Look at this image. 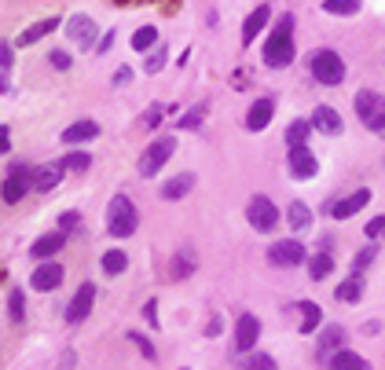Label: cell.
<instances>
[{
	"instance_id": "6da1fadb",
	"label": "cell",
	"mask_w": 385,
	"mask_h": 370,
	"mask_svg": "<svg viewBox=\"0 0 385 370\" xmlns=\"http://www.w3.org/2000/svg\"><path fill=\"white\" fill-rule=\"evenodd\" d=\"M294 51H297L294 48V15H283L279 23H275V29H272L268 45H264V66H272V70L290 66Z\"/></svg>"
},
{
	"instance_id": "7a4b0ae2",
	"label": "cell",
	"mask_w": 385,
	"mask_h": 370,
	"mask_svg": "<svg viewBox=\"0 0 385 370\" xmlns=\"http://www.w3.org/2000/svg\"><path fill=\"white\" fill-rule=\"evenodd\" d=\"M136 227H140V213H136L132 198L114 195L110 206H106V231L114 238H128V235H136Z\"/></svg>"
},
{
	"instance_id": "3957f363",
	"label": "cell",
	"mask_w": 385,
	"mask_h": 370,
	"mask_svg": "<svg viewBox=\"0 0 385 370\" xmlns=\"http://www.w3.org/2000/svg\"><path fill=\"white\" fill-rule=\"evenodd\" d=\"M308 73L319 81V84H327V88H334V84L345 81V62H341V56L334 48H319L308 56Z\"/></svg>"
},
{
	"instance_id": "277c9868",
	"label": "cell",
	"mask_w": 385,
	"mask_h": 370,
	"mask_svg": "<svg viewBox=\"0 0 385 370\" xmlns=\"http://www.w3.org/2000/svg\"><path fill=\"white\" fill-rule=\"evenodd\" d=\"M176 154V136H158V140H151V147L140 154V162H136V169H140L143 180L158 176L165 169V162Z\"/></svg>"
},
{
	"instance_id": "5b68a950",
	"label": "cell",
	"mask_w": 385,
	"mask_h": 370,
	"mask_svg": "<svg viewBox=\"0 0 385 370\" xmlns=\"http://www.w3.org/2000/svg\"><path fill=\"white\" fill-rule=\"evenodd\" d=\"M356 118L367 125L371 132H385V96L374 88L356 92Z\"/></svg>"
},
{
	"instance_id": "8992f818",
	"label": "cell",
	"mask_w": 385,
	"mask_h": 370,
	"mask_svg": "<svg viewBox=\"0 0 385 370\" xmlns=\"http://www.w3.org/2000/svg\"><path fill=\"white\" fill-rule=\"evenodd\" d=\"M279 206L272 202L268 195H253L250 206H246V220H250L253 231H261V235H272L275 227H279Z\"/></svg>"
},
{
	"instance_id": "52a82bcc",
	"label": "cell",
	"mask_w": 385,
	"mask_h": 370,
	"mask_svg": "<svg viewBox=\"0 0 385 370\" xmlns=\"http://www.w3.org/2000/svg\"><path fill=\"white\" fill-rule=\"evenodd\" d=\"M30 191H34V165H12V173L4 176V184H0L4 202L15 206V202H23Z\"/></svg>"
},
{
	"instance_id": "ba28073f",
	"label": "cell",
	"mask_w": 385,
	"mask_h": 370,
	"mask_svg": "<svg viewBox=\"0 0 385 370\" xmlns=\"http://www.w3.org/2000/svg\"><path fill=\"white\" fill-rule=\"evenodd\" d=\"M92 304H95V286H92V282H81L78 293H73L70 304H67V323H70V326L84 323V319L92 315Z\"/></svg>"
},
{
	"instance_id": "9c48e42d",
	"label": "cell",
	"mask_w": 385,
	"mask_h": 370,
	"mask_svg": "<svg viewBox=\"0 0 385 370\" xmlns=\"http://www.w3.org/2000/svg\"><path fill=\"white\" fill-rule=\"evenodd\" d=\"M305 257H308V249L297 238L275 242V246L268 249V260L275 264V268H297V264H305Z\"/></svg>"
},
{
	"instance_id": "30bf717a",
	"label": "cell",
	"mask_w": 385,
	"mask_h": 370,
	"mask_svg": "<svg viewBox=\"0 0 385 370\" xmlns=\"http://www.w3.org/2000/svg\"><path fill=\"white\" fill-rule=\"evenodd\" d=\"M257 337H261V319L253 312H242L235 323V352H253Z\"/></svg>"
},
{
	"instance_id": "8fae6325",
	"label": "cell",
	"mask_w": 385,
	"mask_h": 370,
	"mask_svg": "<svg viewBox=\"0 0 385 370\" xmlns=\"http://www.w3.org/2000/svg\"><path fill=\"white\" fill-rule=\"evenodd\" d=\"M30 286L40 290V293H51V290H59L62 286V264L56 260H40L34 275H30Z\"/></svg>"
},
{
	"instance_id": "7c38bea8",
	"label": "cell",
	"mask_w": 385,
	"mask_h": 370,
	"mask_svg": "<svg viewBox=\"0 0 385 370\" xmlns=\"http://www.w3.org/2000/svg\"><path fill=\"white\" fill-rule=\"evenodd\" d=\"M286 169H290L294 180H312L319 173V162L308 147H290V158H286Z\"/></svg>"
},
{
	"instance_id": "4fadbf2b",
	"label": "cell",
	"mask_w": 385,
	"mask_h": 370,
	"mask_svg": "<svg viewBox=\"0 0 385 370\" xmlns=\"http://www.w3.org/2000/svg\"><path fill=\"white\" fill-rule=\"evenodd\" d=\"M371 198H374V195H371V187H360V191H352L349 198H341V202H330V217H334V220H349V217H356L360 209L371 202Z\"/></svg>"
},
{
	"instance_id": "5bb4252c",
	"label": "cell",
	"mask_w": 385,
	"mask_h": 370,
	"mask_svg": "<svg viewBox=\"0 0 385 370\" xmlns=\"http://www.w3.org/2000/svg\"><path fill=\"white\" fill-rule=\"evenodd\" d=\"M308 121H312V132H323V136H341V129H345V121H341V114L334 107H316Z\"/></svg>"
},
{
	"instance_id": "9a60e30c",
	"label": "cell",
	"mask_w": 385,
	"mask_h": 370,
	"mask_svg": "<svg viewBox=\"0 0 385 370\" xmlns=\"http://www.w3.org/2000/svg\"><path fill=\"white\" fill-rule=\"evenodd\" d=\"M272 114H275V99H253V107L246 110V129L250 132H261V129H268V121H272Z\"/></svg>"
},
{
	"instance_id": "2e32d148",
	"label": "cell",
	"mask_w": 385,
	"mask_h": 370,
	"mask_svg": "<svg viewBox=\"0 0 385 370\" xmlns=\"http://www.w3.org/2000/svg\"><path fill=\"white\" fill-rule=\"evenodd\" d=\"M67 34H70V40L78 48H92L95 45V23L89 15H73L70 23H67Z\"/></svg>"
},
{
	"instance_id": "e0dca14e",
	"label": "cell",
	"mask_w": 385,
	"mask_h": 370,
	"mask_svg": "<svg viewBox=\"0 0 385 370\" xmlns=\"http://www.w3.org/2000/svg\"><path fill=\"white\" fill-rule=\"evenodd\" d=\"M67 246V231H48V235H40L34 242V249H30V257H34L37 264L40 260H48V257H56V253Z\"/></svg>"
},
{
	"instance_id": "ac0fdd59",
	"label": "cell",
	"mask_w": 385,
	"mask_h": 370,
	"mask_svg": "<svg viewBox=\"0 0 385 370\" xmlns=\"http://www.w3.org/2000/svg\"><path fill=\"white\" fill-rule=\"evenodd\" d=\"M191 191H195V173H180V176H173V180H165V184H162L165 202H180V198H187Z\"/></svg>"
},
{
	"instance_id": "d6986e66",
	"label": "cell",
	"mask_w": 385,
	"mask_h": 370,
	"mask_svg": "<svg viewBox=\"0 0 385 370\" xmlns=\"http://www.w3.org/2000/svg\"><path fill=\"white\" fill-rule=\"evenodd\" d=\"M62 173H67V169H62L59 162H56V165H37V169H34V191H40V195L56 191L59 180H62Z\"/></svg>"
},
{
	"instance_id": "ffe728a7",
	"label": "cell",
	"mask_w": 385,
	"mask_h": 370,
	"mask_svg": "<svg viewBox=\"0 0 385 370\" xmlns=\"http://www.w3.org/2000/svg\"><path fill=\"white\" fill-rule=\"evenodd\" d=\"M268 18H272V8L268 4H257L250 15H246V23H242V45H250V40L261 34L264 26H268Z\"/></svg>"
},
{
	"instance_id": "44dd1931",
	"label": "cell",
	"mask_w": 385,
	"mask_h": 370,
	"mask_svg": "<svg viewBox=\"0 0 385 370\" xmlns=\"http://www.w3.org/2000/svg\"><path fill=\"white\" fill-rule=\"evenodd\" d=\"M59 23H62V18H56V15L40 18V23H34L30 29H23V34H19V40H15V45H19V48H30V45H37V40H40V37H48L51 29H59Z\"/></svg>"
},
{
	"instance_id": "7402d4cb",
	"label": "cell",
	"mask_w": 385,
	"mask_h": 370,
	"mask_svg": "<svg viewBox=\"0 0 385 370\" xmlns=\"http://www.w3.org/2000/svg\"><path fill=\"white\" fill-rule=\"evenodd\" d=\"M286 224H290L294 231H312V224H316V213L308 209L301 198H294L290 206H286Z\"/></svg>"
},
{
	"instance_id": "603a6c76",
	"label": "cell",
	"mask_w": 385,
	"mask_h": 370,
	"mask_svg": "<svg viewBox=\"0 0 385 370\" xmlns=\"http://www.w3.org/2000/svg\"><path fill=\"white\" fill-rule=\"evenodd\" d=\"M100 136V125L95 121H89V118H81V121H73L67 132H62V143L67 147H78V143H89V140H95Z\"/></svg>"
},
{
	"instance_id": "cb8c5ba5",
	"label": "cell",
	"mask_w": 385,
	"mask_h": 370,
	"mask_svg": "<svg viewBox=\"0 0 385 370\" xmlns=\"http://www.w3.org/2000/svg\"><path fill=\"white\" fill-rule=\"evenodd\" d=\"M341 345H345V326H327V330L319 334V363H327Z\"/></svg>"
},
{
	"instance_id": "d4e9b609",
	"label": "cell",
	"mask_w": 385,
	"mask_h": 370,
	"mask_svg": "<svg viewBox=\"0 0 385 370\" xmlns=\"http://www.w3.org/2000/svg\"><path fill=\"white\" fill-rule=\"evenodd\" d=\"M327 363H330V370H371L367 359H360L356 352H349V348H338Z\"/></svg>"
},
{
	"instance_id": "484cf974",
	"label": "cell",
	"mask_w": 385,
	"mask_h": 370,
	"mask_svg": "<svg viewBox=\"0 0 385 370\" xmlns=\"http://www.w3.org/2000/svg\"><path fill=\"white\" fill-rule=\"evenodd\" d=\"M308 136H312V121H308V118H297V121L286 125L283 140H286V147H305Z\"/></svg>"
},
{
	"instance_id": "4316f807",
	"label": "cell",
	"mask_w": 385,
	"mask_h": 370,
	"mask_svg": "<svg viewBox=\"0 0 385 370\" xmlns=\"http://www.w3.org/2000/svg\"><path fill=\"white\" fill-rule=\"evenodd\" d=\"M297 312H305L301 326H297L301 334H312V330H319V326H323V308H319V304H312V301H301V304H297Z\"/></svg>"
},
{
	"instance_id": "83f0119b",
	"label": "cell",
	"mask_w": 385,
	"mask_h": 370,
	"mask_svg": "<svg viewBox=\"0 0 385 370\" xmlns=\"http://www.w3.org/2000/svg\"><path fill=\"white\" fill-rule=\"evenodd\" d=\"M334 297L341 301V304H356L360 297H363V279L360 275H352V279H345L341 286L334 290Z\"/></svg>"
},
{
	"instance_id": "f1b7e54d",
	"label": "cell",
	"mask_w": 385,
	"mask_h": 370,
	"mask_svg": "<svg viewBox=\"0 0 385 370\" xmlns=\"http://www.w3.org/2000/svg\"><path fill=\"white\" fill-rule=\"evenodd\" d=\"M100 268H103V275H121V271L128 268V253H121V249H106L103 257H100Z\"/></svg>"
},
{
	"instance_id": "f546056e",
	"label": "cell",
	"mask_w": 385,
	"mask_h": 370,
	"mask_svg": "<svg viewBox=\"0 0 385 370\" xmlns=\"http://www.w3.org/2000/svg\"><path fill=\"white\" fill-rule=\"evenodd\" d=\"M330 271H334V257H330V253H312V260H308V275H312V282L327 279Z\"/></svg>"
},
{
	"instance_id": "4dcf8cb0",
	"label": "cell",
	"mask_w": 385,
	"mask_h": 370,
	"mask_svg": "<svg viewBox=\"0 0 385 370\" xmlns=\"http://www.w3.org/2000/svg\"><path fill=\"white\" fill-rule=\"evenodd\" d=\"M158 45V26H140L132 34V51H151Z\"/></svg>"
},
{
	"instance_id": "1f68e13d",
	"label": "cell",
	"mask_w": 385,
	"mask_h": 370,
	"mask_svg": "<svg viewBox=\"0 0 385 370\" xmlns=\"http://www.w3.org/2000/svg\"><path fill=\"white\" fill-rule=\"evenodd\" d=\"M8 315H12V323L26 319V293H23V286H15L12 293H8Z\"/></svg>"
},
{
	"instance_id": "d6a6232c",
	"label": "cell",
	"mask_w": 385,
	"mask_h": 370,
	"mask_svg": "<svg viewBox=\"0 0 385 370\" xmlns=\"http://www.w3.org/2000/svg\"><path fill=\"white\" fill-rule=\"evenodd\" d=\"M187 275H195V253L180 249L173 257V279H187Z\"/></svg>"
},
{
	"instance_id": "836d02e7",
	"label": "cell",
	"mask_w": 385,
	"mask_h": 370,
	"mask_svg": "<svg viewBox=\"0 0 385 370\" xmlns=\"http://www.w3.org/2000/svg\"><path fill=\"white\" fill-rule=\"evenodd\" d=\"M374 257H378V242H371V246H363L356 253V260H352V275H363L374 264Z\"/></svg>"
},
{
	"instance_id": "e575fe53",
	"label": "cell",
	"mask_w": 385,
	"mask_h": 370,
	"mask_svg": "<svg viewBox=\"0 0 385 370\" xmlns=\"http://www.w3.org/2000/svg\"><path fill=\"white\" fill-rule=\"evenodd\" d=\"M323 12L327 15H356L360 0H323Z\"/></svg>"
},
{
	"instance_id": "d590c367",
	"label": "cell",
	"mask_w": 385,
	"mask_h": 370,
	"mask_svg": "<svg viewBox=\"0 0 385 370\" xmlns=\"http://www.w3.org/2000/svg\"><path fill=\"white\" fill-rule=\"evenodd\" d=\"M242 370H279V367H275V359L268 352H257V348H253L250 359L242 363Z\"/></svg>"
},
{
	"instance_id": "8d00e7d4",
	"label": "cell",
	"mask_w": 385,
	"mask_h": 370,
	"mask_svg": "<svg viewBox=\"0 0 385 370\" xmlns=\"http://www.w3.org/2000/svg\"><path fill=\"white\" fill-rule=\"evenodd\" d=\"M62 169H70V173H84V169H89L92 165V158L89 154H84V151H70L67 158H62V162H59Z\"/></svg>"
},
{
	"instance_id": "74e56055",
	"label": "cell",
	"mask_w": 385,
	"mask_h": 370,
	"mask_svg": "<svg viewBox=\"0 0 385 370\" xmlns=\"http://www.w3.org/2000/svg\"><path fill=\"white\" fill-rule=\"evenodd\" d=\"M165 114H169V107H162V103H154V107H147V114H143V129H158Z\"/></svg>"
},
{
	"instance_id": "f35d334b",
	"label": "cell",
	"mask_w": 385,
	"mask_h": 370,
	"mask_svg": "<svg viewBox=\"0 0 385 370\" xmlns=\"http://www.w3.org/2000/svg\"><path fill=\"white\" fill-rule=\"evenodd\" d=\"M363 235H367V242H385V213L374 217L367 227H363Z\"/></svg>"
},
{
	"instance_id": "ab89813d",
	"label": "cell",
	"mask_w": 385,
	"mask_h": 370,
	"mask_svg": "<svg viewBox=\"0 0 385 370\" xmlns=\"http://www.w3.org/2000/svg\"><path fill=\"white\" fill-rule=\"evenodd\" d=\"M128 341H132L136 348H140V352H143V359H151V363H154V359H158V352H154V345H151V341H147V337H143V334H136V330H132V334H128Z\"/></svg>"
},
{
	"instance_id": "60d3db41",
	"label": "cell",
	"mask_w": 385,
	"mask_h": 370,
	"mask_svg": "<svg viewBox=\"0 0 385 370\" xmlns=\"http://www.w3.org/2000/svg\"><path fill=\"white\" fill-rule=\"evenodd\" d=\"M78 224H81V213H78V209H67V213L59 217V231H73Z\"/></svg>"
},
{
	"instance_id": "b9f144b4",
	"label": "cell",
	"mask_w": 385,
	"mask_h": 370,
	"mask_svg": "<svg viewBox=\"0 0 385 370\" xmlns=\"http://www.w3.org/2000/svg\"><path fill=\"white\" fill-rule=\"evenodd\" d=\"M48 62H51L56 70H70V62H73V59L67 56V51H59V48H56V51H48Z\"/></svg>"
},
{
	"instance_id": "7bdbcfd3",
	"label": "cell",
	"mask_w": 385,
	"mask_h": 370,
	"mask_svg": "<svg viewBox=\"0 0 385 370\" xmlns=\"http://www.w3.org/2000/svg\"><path fill=\"white\" fill-rule=\"evenodd\" d=\"M162 66H165V51H154V56H147V62H143L147 73H158Z\"/></svg>"
},
{
	"instance_id": "ee69618b",
	"label": "cell",
	"mask_w": 385,
	"mask_h": 370,
	"mask_svg": "<svg viewBox=\"0 0 385 370\" xmlns=\"http://www.w3.org/2000/svg\"><path fill=\"white\" fill-rule=\"evenodd\" d=\"M128 81H132V66H117V73H114V88H125Z\"/></svg>"
},
{
	"instance_id": "f6af8a7d",
	"label": "cell",
	"mask_w": 385,
	"mask_h": 370,
	"mask_svg": "<svg viewBox=\"0 0 385 370\" xmlns=\"http://www.w3.org/2000/svg\"><path fill=\"white\" fill-rule=\"evenodd\" d=\"M176 125H180V129H198V125H202V110H195V114H184V118H180Z\"/></svg>"
},
{
	"instance_id": "bcb514c9",
	"label": "cell",
	"mask_w": 385,
	"mask_h": 370,
	"mask_svg": "<svg viewBox=\"0 0 385 370\" xmlns=\"http://www.w3.org/2000/svg\"><path fill=\"white\" fill-rule=\"evenodd\" d=\"M143 319L151 323V326H158V301H154V297H151V301L143 304Z\"/></svg>"
},
{
	"instance_id": "7dc6e473",
	"label": "cell",
	"mask_w": 385,
	"mask_h": 370,
	"mask_svg": "<svg viewBox=\"0 0 385 370\" xmlns=\"http://www.w3.org/2000/svg\"><path fill=\"white\" fill-rule=\"evenodd\" d=\"M8 151H12V129L0 125V154H8Z\"/></svg>"
},
{
	"instance_id": "c3c4849f",
	"label": "cell",
	"mask_w": 385,
	"mask_h": 370,
	"mask_svg": "<svg viewBox=\"0 0 385 370\" xmlns=\"http://www.w3.org/2000/svg\"><path fill=\"white\" fill-rule=\"evenodd\" d=\"M224 330V319H220V315H213V319L206 323V337H217Z\"/></svg>"
},
{
	"instance_id": "681fc988",
	"label": "cell",
	"mask_w": 385,
	"mask_h": 370,
	"mask_svg": "<svg viewBox=\"0 0 385 370\" xmlns=\"http://www.w3.org/2000/svg\"><path fill=\"white\" fill-rule=\"evenodd\" d=\"M0 66H12V45H0Z\"/></svg>"
},
{
	"instance_id": "f907efd6",
	"label": "cell",
	"mask_w": 385,
	"mask_h": 370,
	"mask_svg": "<svg viewBox=\"0 0 385 370\" xmlns=\"http://www.w3.org/2000/svg\"><path fill=\"white\" fill-rule=\"evenodd\" d=\"M110 45H114V29H106V37H100V40H95V48H100V51H106Z\"/></svg>"
},
{
	"instance_id": "816d5d0a",
	"label": "cell",
	"mask_w": 385,
	"mask_h": 370,
	"mask_svg": "<svg viewBox=\"0 0 385 370\" xmlns=\"http://www.w3.org/2000/svg\"><path fill=\"white\" fill-rule=\"evenodd\" d=\"M4 88H8V81H4V73H0V96H4Z\"/></svg>"
},
{
	"instance_id": "f5cc1de1",
	"label": "cell",
	"mask_w": 385,
	"mask_h": 370,
	"mask_svg": "<svg viewBox=\"0 0 385 370\" xmlns=\"http://www.w3.org/2000/svg\"><path fill=\"white\" fill-rule=\"evenodd\" d=\"M184 370H187V367H184Z\"/></svg>"
}]
</instances>
